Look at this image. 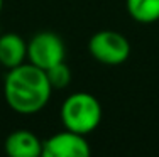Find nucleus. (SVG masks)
Listing matches in <instances>:
<instances>
[{
  "instance_id": "2",
  "label": "nucleus",
  "mask_w": 159,
  "mask_h": 157,
  "mask_svg": "<svg viewBox=\"0 0 159 157\" xmlns=\"http://www.w3.org/2000/svg\"><path fill=\"white\" fill-rule=\"evenodd\" d=\"M59 117L64 129L88 135L95 132L102 122V105L92 93H71L59 108Z\"/></svg>"
},
{
  "instance_id": "3",
  "label": "nucleus",
  "mask_w": 159,
  "mask_h": 157,
  "mask_svg": "<svg viewBox=\"0 0 159 157\" xmlns=\"http://www.w3.org/2000/svg\"><path fill=\"white\" fill-rule=\"evenodd\" d=\"M88 52L105 66H120L130 56V42L122 32L98 31L88 41Z\"/></svg>"
},
{
  "instance_id": "6",
  "label": "nucleus",
  "mask_w": 159,
  "mask_h": 157,
  "mask_svg": "<svg viewBox=\"0 0 159 157\" xmlns=\"http://www.w3.org/2000/svg\"><path fill=\"white\" fill-rule=\"evenodd\" d=\"M9 157H39L43 155V140L31 130H16L9 133L3 144Z\"/></svg>"
},
{
  "instance_id": "1",
  "label": "nucleus",
  "mask_w": 159,
  "mask_h": 157,
  "mask_svg": "<svg viewBox=\"0 0 159 157\" xmlns=\"http://www.w3.org/2000/svg\"><path fill=\"white\" fill-rule=\"evenodd\" d=\"M52 86L44 69L31 63L9 69L3 80V98L10 110L22 115L41 111L49 103Z\"/></svg>"
},
{
  "instance_id": "5",
  "label": "nucleus",
  "mask_w": 159,
  "mask_h": 157,
  "mask_svg": "<svg viewBox=\"0 0 159 157\" xmlns=\"http://www.w3.org/2000/svg\"><path fill=\"white\" fill-rule=\"evenodd\" d=\"M90 152L86 135L68 129L43 142V157H88Z\"/></svg>"
},
{
  "instance_id": "8",
  "label": "nucleus",
  "mask_w": 159,
  "mask_h": 157,
  "mask_svg": "<svg viewBox=\"0 0 159 157\" xmlns=\"http://www.w3.org/2000/svg\"><path fill=\"white\" fill-rule=\"evenodd\" d=\"M125 9L139 24H154L159 20V0H125Z\"/></svg>"
},
{
  "instance_id": "7",
  "label": "nucleus",
  "mask_w": 159,
  "mask_h": 157,
  "mask_svg": "<svg viewBox=\"0 0 159 157\" xmlns=\"http://www.w3.org/2000/svg\"><path fill=\"white\" fill-rule=\"evenodd\" d=\"M27 59V42L17 32L0 34V66L12 69Z\"/></svg>"
},
{
  "instance_id": "10",
  "label": "nucleus",
  "mask_w": 159,
  "mask_h": 157,
  "mask_svg": "<svg viewBox=\"0 0 159 157\" xmlns=\"http://www.w3.org/2000/svg\"><path fill=\"white\" fill-rule=\"evenodd\" d=\"M2 7H3V0H0V12H2Z\"/></svg>"
},
{
  "instance_id": "4",
  "label": "nucleus",
  "mask_w": 159,
  "mask_h": 157,
  "mask_svg": "<svg viewBox=\"0 0 159 157\" xmlns=\"http://www.w3.org/2000/svg\"><path fill=\"white\" fill-rule=\"evenodd\" d=\"M64 58H66V46L56 32H37L27 42V61L44 71L63 63Z\"/></svg>"
},
{
  "instance_id": "9",
  "label": "nucleus",
  "mask_w": 159,
  "mask_h": 157,
  "mask_svg": "<svg viewBox=\"0 0 159 157\" xmlns=\"http://www.w3.org/2000/svg\"><path fill=\"white\" fill-rule=\"evenodd\" d=\"M46 74H48V80L51 83L52 89H63L71 83V71L64 61L52 66V68H49L46 71Z\"/></svg>"
}]
</instances>
